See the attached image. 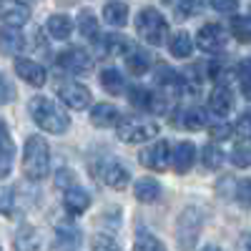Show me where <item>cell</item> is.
Listing matches in <instances>:
<instances>
[{
  "label": "cell",
  "mask_w": 251,
  "mask_h": 251,
  "mask_svg": "<svg viewBox=\"0 0 251 251\" xmlns=\"http://www.w3.org/2000/svg\"><path fill=\"white\" fill-rule=\"evenodd\" d=\"M28 111H30L33 121H35L43 131H48V133H66L68 126H71V116L63 111L55 100H50V98L35 96V98L28 103Z\"/></svg>",
  "instance_id": "6da1fadb"
},
{
  "label": "cell",
  "mask_w": 251,
  "mask_h": 251,
  "mask_svg": "<svg viewBox=\"0 0 251 251\" xmlns=\"http://www.w3.org/2000/svg\"><path fill=\"white\" fill-rule=\"evenodd\" d=\"M23 174L30 181H43L50 174V149L40 136H30L25 141L23 153Z\"/></svg>",
  "instance_id": "7a4b0ae2"
},
{
  "label": "cell",
  "mask_w": 251,
  "mask_h": 251,
  "mask_svg": "<svg viewBox=\"0 0 251 251\" xmlns=\"http://www.w3.org/2000/svg\"><path fill=\"white\" fill-rule=\"evenodd\" d=\"M136 30L138 35L146 40L149 46H161L166 35H169V25H166V18L156 10V8H143L136 18Z\"/></svg>",
  "instance_id": "3957f363"
},
{
  "label": "cell",
  "mask_w": 251,
  "mask_h": 251,
  "mask_svg": "<svg viewBox=\"0 0 251 251\" xmlns=\"http://www.w3.org/2000/svg\"><path fill=\"white\" fill-rule=\"evenodd\" d=\"M116 128H118V138L123 143H141V141H149L158 133V123L146 121V118H126Z\"/></svg>",
  "instance_id": "277c9868"
},
{
  "label": "cell",
  "mask_w": 251,
  "mask_h": 251,
  "mask_svg": "<svg viewBox=\"0 0 251 251\" xmlns=\"http://www.w3.org/2000/svg\"><path fill=\"white\" fill-rule=\"evenodd\" d=\"M93 174L106 183V186H111V188H116V191H121V188H126L131 183V174L123 169L121 163H116V161H106V163H98V166H93Z\"/></svg>",
  "instance_id": "5b68a950"
},
{
  "label": "cell",
  "mask_w": 251,
  "mask_h": 251,
  "mask_svg": "<svg viewBox=\"0 0 251 251\" xmlns=\"http://www.w3.org/2000/svg\"><path fill=\"white\" fill-rule=\"evenodd\" d=\"M176 228H178V239L186 249L196 246V239L201 234V214L196 211V208H186V211L178 216Z\"/></svg>",
  "instance_id": "8992f818"
},
{
  "label": "cell",
  "mask_w": 251,
  "mask_h": 251,
  "mask_svg": "<svg viewBox=\"0 0 251 251\" xmlns=\"http://www.w3.org/2000/svg\"><path fill=\"white\" fill-rule=\"evenodd\" d=\"M141 166H146L149 171H163L166 166L171 163V149H169V143L166 141H156L151 143L149 149H143L141 151Z\"/></svg>",
  "instance_id": "52a82bcc"
},
{
  "label": "cell",
  "mask_w": 251,
  "mask_h": 251,
  "mask_svg": "<svg viewBox=\"0 0 251 251\" xmlns=\"http://www.w3.org/2000/svg\"><path fill=\"white\" fill-rule=\"evenodd\" d=\"M226 30L216 23H206L199 33H196V46L203 50V53H219L224 46H226Z\"/></svg>",
  "instance_id": "ba28073f"
},
{
  "label": "cell",
  "mask_w": 251,
  "mask_h": 251,
  "mask_svg": "<svg viewBox=\"0 0 251 251\" xmlns=\"http://www.w3.org/2000/svg\"><path fill=\"white\" fill-rule=\"evenodd\" d=\"M0 20L5 25L20 28L30 20V8L23 0H0Z\"/></svg>",
  "instance_id": "9c48e42d"
},
{
  "label": "cell",
  "mask_w": 251,
  "mask_h": 251,
  "mask_svg": "<svg viewBox=\"0 0 251 251\" xmlns=\"http://www.w3.org/2000/svg\"><path fill=\"white\" fill-rule=\"evenodd\" d=\"M58 98L73 111H83L91 103V91L80 83H63L58 88Z\"/></svg>",
  "instance_id": "30bf717a"
},
{
  "label": "cell",
  "mask_w": 251,
  "mask_h": 251,
  "mask_svg": "<svg viewBox=\"0 0 251 251\" xmlns=\"http://www.w3.org/2000/svg\"><path fill=\"white\" fill-rule=\"evenodd\" d=\"M58 63L66 71H71V73H83V71H91V66H93V60H91V55L86 53V50H80V48H68V50H63L60 55H58Z\"/></svg>",
  "instance_id": "8fae6325"
},
{
  "label": "cell",
  "mask_w": 251,
  "mask_h": 251,
  "mask_svg": "<svg viewBox=\"0 0 251 251\" xmlns=\"http://www.w3.org/2000/svg\"><path fill=\"white\" fill-rule=\"evenodd\" d=\"M15 75H20L28 86H35V88L46 86V71L35 60H25V58L15 60Z\"/></svg>",
  "instance_id": "7c38bea8"
},
{
  "label": "cell",
  "mask_w": 251,
  "mask_h": 251,
  "mask_svg": "<svg viewBox=\"0 0 251 251\" xmlns=\"http://www.w3.org/2000/svg\"><path fill=\"white\" fill-rule=\"evenodd\" d=\"M123 121L121 111L111 103H98V106L91 111V123L98 126V128H116V126Z\"/></svg>",
  "instance_id": "4fadbf2b"
},
{
  "label": "cell",
  "mask_w": 251,
  "mask_h": 251,
  "mask_svg": "<svg viewBox=\"0 0 251 251\" xmlns=\"http://www.w3.org/2000/svg\"><path fill=\"white\" fill-rule=\"evenodd\" d=\"M63 206H66V211L71 216H80L83 211H88V206H91V194L88 191H83V188L73 186L66 191V199H63Z\"/></svg>",
  "instance_id": "5bb4252c"
},
{
  "label": "cell",
  "mask_w": 251,
  "mask_h": 251,
  "mask_svg": "<svg viewBox=\"0 0 251 251\" xmlns=\"http://www.w3.org/2000/svg\"><path fill=\"white\" fill-rule=\"evenodd\" d=\"M13 158H15V146H13L10 131L5 128V123L0 121V176H8L10 174Z\"/></svg>",
  "instance_id": "9a60e30c"
},
{
  "label": "cell",
  "mask_w": 251,
  "mask_h": 251,
  "mask_svg": "<svg viewBox=\"0 0 251 251\" xmlns=\"http://www.w3.org/2000/svg\"><path fill=\"white\" fill-rule=\"evenodd\" d=\"M171 158H174V169L178 174H188V171H191V166L196 163V146L188 143V141L178 143Z\"/></svg>",
  "instance_id": "2e32d148"
},
{
  "label": "cell",
  "mask_w": 251,
  "mask_h": 251,
  "mask_svg": "<svg viewBox=\"0 0 251 251\" xmlns=\"http://www.w3.org/2000/svg\"><path fill=\"white\" fill-rule=\"evenodd\" d=\"M208 108H211V113H216V116H228V113H231V108H234L231 91L224 88V86L214 88V93L208 96Z\"/></svg>",
  "instance_id": "e0dca14e"
},
{
  "label": "cell",
  "mask_w": 251,
  "mask_h": 251,
  "mask_svg": "<svg viewBox=\"0 0 251 251\" xmlns=\"http://www.w3.org/2000/svg\"><path fill=\"white\" fill-rule=\"evenodd\" d=\"M103 20L108 25H116V28H123L128 23V5L123 0H111V3L103 5Z\"/></svg>",
  "instance_id": "ac0fdd59"
},
{
  "label": "cell",
  "mask_w": 251,
  "mask_h": 251,
  "mask_svg": "<svg viewBox=\"0 0 251 251\" xmlns=\"http://www.w3.org/2000/svg\"><path fill=\"white\" fill-rule=\"evenodd\" d=\"M23 46H25L23 35H20L13 25L0 30V55H15V53L23 50Z\"/></svg>",
  "instance_id": "d6986e66"
},
{
  "label": "cell",
  "mask_w": 251,
  "mask_h": 251,
  "mask_svg": "<svg viewBox=\"0 0 251 251\" xmlns=\"http://www.w3.org/2000/svg\"><path fill=\"white\" fill-rule=\"evenodd\" d=\"M158 86H163L171 96L176 93H183L186 91V83H183V75L171 71L169 66H158Z\"/></svg>",
  "instance_id": "ffe728a7"
},
{
  "label": "cell",
  "mask_w": 251,
  "mask_h": 251,
  "mask_svg": "<svg viewBox=\"0 0 251 251\" xmlns=\"http://www.w3.org/2000/svg\"><path fill=\"white\" fill-rule=\"evenodd\" d=\"M48 33H50V38H55V40L71 38V33H73V20H71L68 15H60V13L50 15V18H48Z\"/></svg>",
  "instance_id": "44dd1931"
},
{
  "label": "cell",
  "mask_w": 251,
  "mask_h": 251,
  "mask_svg": "<svg viewBox=\"0 0 251 251\" xmlns=\"http://www.w3.org/2000/svg\"><path fill=\"white\" fill-rule=\"evenodd\" d=\"M169 50H171V55H176V58H188V55H191V50H194L191 35H188L186 30H176V33L169 38Z\"/></svg>",
  "instance_id": "7402d4cb"
},
{
  "label": "cell",
  "mask_w": 251,
  "mask_h": 251,
  "mask_svg": "<svg viewBox=\"0 0 251 251\" xmlns=\"http://www.w3.org/2000/svg\"><path fill=\"white\" fill-rule=\"evenodd\" d=\"M151 60H149V53L141 50V48H128V55H126V68H128L133 75H143L149 71Z\"/></svg>",
  "instance_id": "603a6c76"
},
{
  "label": "cell",
  "mask_w": 251,
  "mask_h": 251,
  "mask_svg": "<svg viewBox=\"0 0 251 251\" xmlns=\"http://www.w3.org/2000/svg\"><path fill=\"white\" fill-rule=\"evenodd\" d=\"M136 199L141 201V203H153V201H158V196H161V186L153 181V178H141V181H136Z\"/></svg>",
  "instance_id": "cb8c5ba5"
},
{
  "label": "cell",
  "mask_w": 251,
  "mask_h": 251,
  "mask_svg": "<svg viewBox=\"0 0 251 251\" xmlns=\"http://www.w3.org/2000/svg\"><path fill=\"white\" fill-rule=\"evenodd\" d=\"M100 83H103V88H106L111 96H118L126 88V80H123L121 71H116V68H106V71H103L100 73Z\"/></svg>",
  "instance_id": "d4e9b609"
},
{
  "label": "cell",
  "mask_w": 251,
  "mask_h": 251,
  "mask_svg": "<svg viewBox=\"0 0 251 251\" xmlns=\"http://www.w3.org/2000/svg\"><path fill=\"white\" fill-rule=\"evenodd\" d=\"M78 30H80V35H86L88 40H98V20H96V15L91 13V10H83L80 13V18H78Z\"/></svg>",
  "instance_id": "484cf974"
},
{
  "label": "cell",
  "mask_w": 251,
  "mask_h": 251,
  "mask_svg": "<svg viewBox=\"0 0 251 251\" xmlns=\"http://www.w3.org/2000/svg\"><path fill=\"white\" fill-rule=\"evenodd\" d=\"M181 123L186 126L188 131H199V128H203V126L208 123V116H206L203 108H188V111H183Z\"/></svg>",
  "instance_id": "4316f807"
},
{
  "label": "cell",
  "mask_w": 251,
  "mask_h": 251,
  "mask_svg": "<svg viewBox=\"0 0 251 251\" xmlns=\"http://www.w3.org/2000/svg\"><path fill=\"white\" fill-rule=\"evenodd\" d=\"M128 48H131V43L123 35H116L113 33V35L103 38V53H106V55H121V53L128 50Z\"/></svg>",
  "instance_id": "83f0119b"
},
{
  "label": "cell",
  "mask_w": 251,
  "mask_h": 251,
  "mask_svg": "<svg viewBox=\"0 0 251 251\" xmlns=\"http://www.w3.org/2000/svg\"><path fill=\"white\" fill-rule=\"evenodd\" d=\"M231 30H234V35L241 40V43H249V38H251V20H249V15H236L231 20Z\"/></svg>",
  "instance_id": "f1b7e54d"
},
{
  "label": "cell",
  "mask_w": 251,
  "mask_h": 251,
  "mask_svg": "<svg viewBox=\"0 0 251 251\" xmlns=\"http://www.w3.org/2000/svg\"><path fill=\"white\" fill-rule=\"evenodd\" d=\"M58 244L63 246H80V231L75 226H58Z\"/></svg>",
  "instance_id": "f546056e"
},
{
  "label": "cell",
  "mask_w": 251,
  "mask_h": 251,
  "mask_svg": "<svg viewBox=\"0 0 251 251\" xmlns=\"http://www.w3.org/2000/svg\"><path fill=\"white\" fill-rule=\"evenodd\" d=\"M201 158H203V166H206V169H211V171H216L219 166L224 163V153H221V149H216L214 143H208V146H206Z\"/></svg>",
  "instance_id": "4dcf8cb0"
},
{
  "label": "cell",
  "mask_w": 251,
  "mask_h": 251,
  "mask_svg": "<svg viewBox=\"0 0 251 251\" xmlns=\"http://www.w3.org/2000/svg\"><path fill=\"white\" fill-rule=\"evenodd\" d=\"M136 249H138V251H156V249H163V244H161L153 234H149V231H138V236H136Z\"/></svg>",
  "instance_id": "1f68e13d"
},
{
  "label": "cell",
  "mask_w": 251,
  "mask_h": 251,
  "mask_svg": "<svg viewBox=\"0 0 251 251\" xmlns=\"http://www.w3.org/2000/svg\"><path fill=\"white\" fill-rule=\"evenodd\" d=\"M249 68H251V63H249V58H244L241 63H239V83H241V93H244V98H249L251 96V73H249Z\"/></svg>",
  "instance_id": "d6a6232c"
},
{
  "label": "cell",
  "mask_w": 251,
  "mask_h": 251,
  "mask_svg": "<svg viewBox=\"0 0 251 251\" xmlns=\"http://www.w3.org/2000/svg\"><path fill=\"white\" fill-rule=\"evenodd\" d=\"M13 203H15V194H13V188L0 186V214L10 216V214H13Z\"/></svg>",
  "instance_id": "836d02e7"
},
{
  "label": "cell",
  "mask_w": 251,
  "mask_h": 251,
  "mask_svg": "<svg viewBox=\"0 0 251 251\" xmlns=\"http://www.w3.org/2000/svg\"><path fill=\"white\" fill-rule=\"evenodd\" d=\"M231 161H234V166H239V169H246L249 166V141H241V146H236L234 149V153H231Z\"/></svg>",
  "instance_id": "e575fe53"
},
{
  "label": "cell",
  "mask_w": 251,
  "mask_h": 251,
  "mask_svg": "<svg viewBox=\"0 0 251 251\" xmlns=\"http://www.w3.org/2000/svg\"><path fill=\"white\" fill-rule=\"evenodd\" d=\"M15 249H38V239L30 228H23L20 236H15Z\"/></svg>",
  "instance_id": "d590c367"
},
{
  "label": "cell",
  "mask_w": 251,
  "mask_h": 251,
  "mask_svg": "<svg viewBox=\"0 0 251 251\" xmlns=\"http://www.w3.org/2000/svg\"><path fill=\"white\" fill-rule=\"evenodd\" d=\"M15 98V88L10 86V80L0 73V106H5V103H10Z\"/></svg>",
  "instance_id": "8d00e7d4"
},
{
  "label": "cell",
  "mask_w": 251,
  "mask_h": 251,
  "mask_svg": "<svg viewBox=\"0 0 251 251\" xmlns=\"http://www.w3.org/2000/svg\"><path fill=\"white\" fill-rule=\"evenodd\" d=\"M199 10V0H176V13L178 18H188Z\"/></svg>",
  "instance_id": "74e56055"
},
{
  "label": "cell",
  "mask_w": 251,
  "mask_h": 251,
  "mask_svg": "<svg viewBox=\"0 0 251 251\" xmlns=\"http://www.w3.org/2000/svg\"><path fill=\"white\" fill-rule=\"evenodd\" d=\"M231 133H234V128L228 123H224V121H219V123L211 126V138L214 141H224V138H228Z\"/></svg>",
  "instance_id": "f35d334b"
},
{
  "label": "cell",
  "mask_w": 251,
  "mask_h": 251,
  "mask_svg": "<svg viewBox=\"0 0 251 251\" xmlns=\"http://www.w3.org/2000/svg\"><path fill=\"white\" fill-rule=\"evenodd\" d=\"M211 8L219 13H234L239 8V0H211Z\"/></svg>",
  "instance_id": "ab89813d"
},
{
  "label": "cell",
  "mask_w": 251,
  "mask_h": 251,
  "mask_svg": "<svg viewBox=\"0 0 251 251\" xmlns=\"http://www.w3.org/2000/svg\"><path fill=\"white\" fill-rule=\"evenodd\" d=\"M93 249H111V251H116V249H118V244H116L111 236H103V234H100V236H96V239H93Z\"/></svg>",
  "instance_id": "60d3db41"
},
{
  "label": "cell",
  "mask_w": 251,
  "mask_h": 251,
  "mask_svg": "<svg viewBox=\"0 0 251 251\" xmlns=\"http://www.w3.org/2000/svg\"><path fill=\"white\" fill-rule=\"evenodd\" d=\"M249 123H251V118H249V113H244L241 116V121H239V136H241V141H249Z\"/></svg>",
  "instance_id": "b9f144b4"
}]
</instances>
